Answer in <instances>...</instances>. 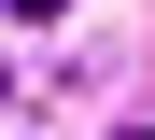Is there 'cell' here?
Here are the masks:
<instances>
[{"label":"cell","instance_id":"obj_1","mask_svg":"<svg viewBox=\"0 0 155 140\" xmlns=\"http://www.w3.org/2000/svg\"><path fill=\"white\" fill-rule=\"evenodd\" d=\"M14 14H28V28H57V14H71V0H14Z\"/></svg>","mask_w":155,"mask_h":140}]
</instances>
